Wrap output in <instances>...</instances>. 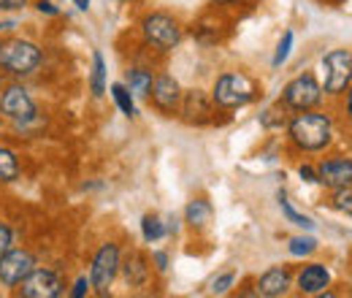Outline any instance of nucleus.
Listing matches in <instances>:
<instances>
[{
    "mask_svg": "<svg viewBox=\"0 0 352 298\" xmlns=\"http://www.w3.org/2000/svg\"><path fill=\"white\" fill-rule=\"evenodd\" d=\"M352 82V52L333 49L322 57V92L339 95Z\"/></svg>",
    "mask_w": 352,
    "mask_h": 298,
    "instance_id": "obj_10",
    "label": "nucleus"
},
{
    "mask_svg": "<svg viewBox=\"0 0 352 298\" xmlns=\"http://www.w3.org/2000/svg\"><path fill=\"white\" fill-rule=\"evenodd\" d=\"M347 111H350V114H352V89H350V92H347Z\"/></svg>",
    "mask_w": 352,
    "mask_h": 298,
    "instance_id": "obj_40",
    "label": "nucleus"
},
{
    "mask_svg": "<svg viewBox=\"0 0 352 298\" xmlns=\"http://www.w3.org/2000/svg\"><path fill=\"white\" fill-rule=\"evenodd\" d=\"M38 266V255L30 247H14L6 255H0V288L16 290V285Z\"/></svg>",
    "mask_w": 352,
    "mask_h": 298,
    "instance_id": "obj_8",
    "label": "nucleus"
},
{
    "mask_svg": "<svg viewBox=\"0 0 352 298\" xmlns=\"http://www.w3.org/2000/svg\"><path fill=\"white\" fill-rule=\"evenodd\" d=\"M279 209H282V214L287 217V222H293V225H298V228H304V231H311L314 228V222H311V217H307V214H301L293 204H290V198H287V193L285 190H279Z\"/></svg>",
    "mask_w": 352,
    "mask_h": 298,
    "instance_id": "obj_25",
    "label": "nucleus"
},
{
    "mask_svg": "<svg viewBox=\"0 0 352 298\" xmlns=\"http://www.w3.org/2000/svg\"><path fill=\"white\" fill-rule=\"evenodd\" d=\"M74 6H76V11H82V14H87L89 6H92V0H71Z\"/></svg>",
    "mask_w": 352,
    "mask_h": 298,
    "instance_id": "obj_37",
    "label": "nucleus"
},
{
    "mask_svg": "<svg viewBox=\"0 0 352 298\" xmlns=\"http://www.w3.org/2000/svg\"><path fill=\"white\" fill-rule=\"evenodd\" d=\"M212 204L206 201V198H192L190 204H187V209H184V222L192 228V231H204V228H209V222H212Z\"/></svg>",
    "mask_w": 352,
    "mask_h": 298,
    "instance_id": "obj_19",
    "label": "nucleus"
},
{
    "mask_svg": "<svg viewBox=\"0 0 352 298\" xmlns=\"http://www.w3.org/2000/svg\"><path fill=\"white\" fill-rule=\"evenodd\" d=\"M322 100V85L311 76V74H301L293 82H287L282 89V103L290 111H309L317 109Z\"/></svg>",
    "mask_w": 352,
    "mask_h": 298,
    "instance_id": "obj_9",
    "label": "nucleus"
},
{
    "mask_svg": "<svg viewBox=\"0 0 352 298\" xmlns=\"http://www.w3.org/2000/svg\"><path fill=\"white\" fill-rule=\"evenodd\" d=\"M3 123H6V120H3V114H0V130H3Z\"/></svg>",
    "mask_w": 352,
    "mask_h": 298,
    "instance_id": "obj_41",
    "label": "nucleus"
},
{
    "mask_svg": "<svg viewBox=\"0 0 352 298\" xmlns=\"http://www.w3.org/2000/svg\"><path fill=\"white\" fill-rule=\"evenodd\" d=\"M233 285H236V274H233V271H225V274H220V277L212 282L209 290H212L214 296H225V293H230Z\"/></svg>",
    "mask_w": 352,
    "mask_h": 298,
    "instance_id": "obj_31",
    "label": "nucleus"
},
{
    "mask_svg": "<svg viewBox=\"0 0 352 298\" xmlns=\"http://www.w3.org/2000/svg\"><path fill=\"white\" fill-rule=\"evenodd\" d=\"M16 247V228L8 220H0V255Z\"/></svg>",
    "mask_w": 352,
    "mask_h": 298,
    "instance_id": "obj_28",
    "label": "nucleus"
},
{
    "mask_svg": "<svg viewBox=\"0 0 352 298\" xmlns=\"http://www.w3.org/2000/svg\"><path fill=\"white\" fill-rule=\"evenodd\" d=\"M11 125V130L22 138H38V136H44V130H46V117H44V111L38 109L36 114H30V117H25V120H19V123H8Z\"/></svg>",
    "mask_w": 352,
    "mask_h": 298,
    "instance_id": "obj_21",
    "label": "nucleus"
},
{
    "mask_svg": "<svg viewBox=\"0 0 352 298\" xmlns=\"http://www.w3.org/2000/svg\"><path fill=\"white\" fill-rule=\"evenodd\" d=\"M179 114L187 125H209L217 114V103L212 98V92H204V89H187L182 95V106H179Z\"/></svg>",
    "mask_w": 352,
    "mask_h": 298,
    "instance_id": "obj_11",
    "label": "nucleus"
},
{
    "mask_svg": "<svg viewBox=\"0 0 352 298\" xmlns=\"http://www.w3.org/2000/svg\"><path fill=\"white\" fill-rule=\"evenodd\" d=\"M212 3H214V6H233L236 0H212Z\"/></svg>",
    "mask_w": 352,
    "mask_h": 298,
    "instance_id": "obj_39",
    "label": "nucleus"
},
{
    "mask_svg": "<svg viewBox=\"0 0 352 298\" xmlns=\"http://www.w3.org/2000/svg\"><path fill=\"white\" fill-rule=\"evenodd\" d=\"M314 250H317V239L311 236H293L287 244V253L293 257H309Z\"/></svg>",
    "mask_w": 352,
    "mask_h": 298,
    "instance_id": "obj_27",
    "label": "nucleus"
},
{
    "mask_svg": "<svg viewBox=\"0 0 352 298\" xmlns=\"http://www.w3.org/2000/svg\"><path fill=\"white\" fill-rule=\"evenodd\" d=\"M44 46L30 36H0V68L8 79H30L44 68Z\"/></svg>",
    "mask_w": 352,
    "mask_h": 298,
    "instance_id": "obj_1",
    "label": "nucleus"
},
{
    "mask_svg": "<svg viewBox=\"0 0 352 298\" xmlns=\"http://www.w3.org/2000/svg\"><path fill=\"white\" fill-rule=\"evenodd\" d=\"M331 136H333L331 117L320 114L314 109L296 111V117H290V123H287V138L301 152H320V149H325L331 144Z\"/></svg>",
    "mask_w": 352,
    "mask_h": 298,
    "instance_id": "obj_2",
    "label": "nucleus"
},
{
    "mask_svg": "<svg viewBox=\"0 0 352 298\" xmlns=\"http://www.w3.org/2000/svg\"><path fill=\"white\" fill-rule=\"evenodd\" d=\"M298 173H301V179L309 182V184H314V182H317V169H311V166H301Z\"/></svg>",
    "mask_w": 352,
    "mask_h": 298,
    "instance_id": "obj_36",
    "label": "nucleus"
},
{
    "mask_svg": "<svg viewBox=\"0 0 352 298\" xmlns=\"http://www.w3.org/2000/svg\"><path fill=\"white\" fill-rule=\"evenodd\" d=\"M152 85H155L152 68H146V65H131V68L125 71V87L131 89L135 100H138V98H149Z\"/></svg>",
    "mask_w": 352,
    "mask_h": 298,
    "instance_id": "obj_17",
    "label": "nucleus"
},
{
    "mask_svg": "<svg viewBox=\"0 0 352 298\" xmlns=\"http://www.w3.org/2000/svg\"><path fill=\"white\" fill-rule=\"evenodd\" d=\"M92 293V282H89V274H82V277H76L74 282H71V288H68V296L71 298H87Z\"/></svg>",
    "mask_w": 352,
    "mask_h": 298,
    "instance_id": "obj_30",
    "label": "nucleus"
},
{
    "mask_svg": "<svg viewBox=\"0 0 352 298\" xmlns=\"http://www.w3.org/2000/svg\"><path fill=\"white\" fill-rule=\"evenodd\" d=\"M41 106L33 98L30 87L25 85L22 79H8L3 89H0V114L6 123H19L30 114H36Z\"/></svg>",
    "mask_w": 352,
    "mask_h": 298,
    "instance_id": "obj_6",
    "label": "nucleus"
},
{
    "mask_svg": "<svg viewBox=\"0 0 352 298\" xmlns=\"http://www.w3.org/2000/svg\"><path fill=\"white\" fill-rule=\"evenodd\" d=\"M109 92H111V98H114V103H117V109L128 117V120H135L138 117V106H135V98H133V92L125 87V82H114V85H109Z\"/></svg>",
    "mask_w": 352,
    "mask_h": 298,
    "instance_id": "obj_22",
    "label": "nucleus"
},
{
    "mask_svg": "<svg viewBox=\"0 0 352 298\" xmlns=\"http://www.w3.org/2000/svg\"><path fill=\"white\" fill-rule=\"evenodd\" d=\"M333 206H336L339 212H344L352 217V184L333 190Z\"/></svg>",
    "mask_w": 352,
    "mask_h": 298,
    "instance_id": "obj_29",
    "label": "nucleus"
},
{
    "mask_svg": "<svg viewBox=\"0 0 352 298\" xmlns=\"http://www.w3.org/2000/svg\"><path fill=\"white\" fill-rule=\"evenodd\" d=\"M141 236H144L146 244H155V242H160V239L168 236V228H166V222L157 214H144V220H141Z\"/></svg>",
    "mask_w": 352,
    "mask_h": 298,
    "instance_id": "obj_24",
    "label": "nucleus"
},
{
    "mask_svg": "<svg viewBox=\"0 0 352 298\" xmlns=\"http://www.w3.org/2000/svg\"><path fill=\"white\" fill-rule=\"evenodd\" d=\"M106 89H109V85H106V57L100 49H95L92 52V68H89V92H92V98H103Z\"/></svg>",
    "mask_w": 352,
    "mask_h": 298,
    "instance_id": "obj_20",
    "label": "nucleus"
},
{
    "mask_svg": "<svg viewBox=\"0 0 352 298\" xmlns=\"http://www.w3.org/2000/svg\"><path fill=\"white\" fill-rule=\"evenodd\" d=\"M138 28H141L144 43H146L152 52H157V54L174 52L176 46L182 43V39H184L182 22H179L176 17H171V14H166V11H152V14H146Z\"/></svg>",
    "mask_w": 352,
    "mask_h": 298,
    "instance_id": "obj_4",
    "label": "nucleus"
},
{
    "mask_svg": "<svg viewBox=\"0 0 352 298\" xmlns=\"http://www.w3.org/2000/svg\"><path fill=\"white\" fill-rule=\"evenodd\" d=\"M296 285H298V293H304V296H320L331 285V271L322 263H309L298 271Z\"/></svg>",
    "mask_w": 352,
    "mask_h": 298,
    "instance_id": "obj_16",
    "label": "nucleus"
},
{
    "mask_svg": "<svg viewBox=\"0 0 352 298\" xmlns=\"http://www.w3.org/2000/svg\"><path fill=\"white\" fill-rule=\"evenodd\" d=\"M120 274L125 279L128 288H146L152 279V260L144 253H128L120 263Z\"/></svg>",
    "mask_w": 352,
    "mask_h": 298,
    "instance_id": "obj_14",
    "label": "nucleus"
},
{
    "mask_svg": "<svg viewBox=\"0 0 352 298\" xmlns=\"http://www.w3.org/2000/svg\"><path fill=\"white\" fill-rule=\"evenodd\" d=\"M261 95V87L255 79H250L247 74L239 71H225L217 76V82L212 87V98L217 103V109L233 111V109H244L250 103H255Z\"/></svg>",
    "mask_w": 352,
    "mask_h": 298,
    "instance_id": "obj_3",
    "label": "nucleus"
},
{
    "mask_svg": "<svg viewBox=\"0 0 352 298\" xmlns=\"http://www.w3.org/2000/svg\"><path fill=\"white\" fill-rule=\"evenodd\" d=\"M120 263H122V250L117 242H103L95 255L89 260V282L95 296H109L114 279L120 277Z\"/></svg>",
    "mask_w": 352,
    "mask_h": 298,
    "instance_id": "obj_5",
    "label": "nucleus"
},
{
    "mask_svg": "<svg viewBox=\"0 0 352 298\" xmlns=\"http://www.w3.org/2000/svg\"><path fill=\"white\" fill-rule=\"evenodd\" d=\"M22 28L19 14H0V36H14Z\"/></svg>",
    "mask_w": 352,
    "mask_h": 298,
    "instance_id": "obj_33",
    "label": "nucleus"
},
{
    "mask_svg": "<svg viewBox=\"0 0 352 298\" xmlns=\"http://www.w3.org/2000/svg\"><path fill=\"white\" fill-rule=\"evenodd\" d=\"M65 277L63 271L52 268V266H36L19 285H16V296L22 298H60L65 293Z\"/></svg>",
    "mask_w": 352,
    "mask_h": 298,
    "instance_id": "obj_7",
    "label": "nucleus"
},
{
    "mask_svg": "<svg viewBox=\"0 0 352 298\" xmlns=\"http://www.w3.org/2000/svg\"><path fill=\"white\" fill-rule=\"evenodd\" d=\"M182 95H184V89H182V85L176 82L174 76H171V74H160V76H155L149 100H152V106H155L163 117H174V114H179Z\"/></svg>",
    "mask_w": 352,
    "mask_h": 298,
    "instance_id": "obj_12",
    "label": "nucleus"
},
{
    "mask_svg": "<svg viewBox=\"0 0 352 298\" xmlns=\"http://www.w3.org/2000/svg\"><path fill=\"white\" fill-rule=\"evenodd\" d=\"M6 82H8V74L0 68V89H3V85H6Z\"/></svg>",
    "mask_w": 352,
    "mask_h": 298,
    "instance_id": "obj_38",
    "label": "nucleus"
},
{
    "mask_svg": "<svg viewBox=\"0 0 352 298\" xmlns=\"http://www.w3.org/2000/svg\"><path fill=\"white\" fill-rule=\"evenodd\" d=\"M317 182L331 187V190H339V187H347L352 184V160L350 158H331V160H322L317 166Z\"/></svg>",
    "mask_w": 352,
    "mask_h": 298,
    "instance_id": "obj_15",
    "label": "nucleus"
},
{
    "mask_svg": "<svg viewBox=\"0 0 352 298\" xmlns=\"http://www.w3.org/2000/svg\"><path fill=\"white\" fill-rule=\"evenodd\" d=\"M290 282H293V274L287 266H271L268 271H263L255 282V296L263 298H279L290 290Z\"/></svg>",
    "mask_w": 352,
    "mask_h": 298,
    "instance_id": "obj_13",
    "label": "nucleus"
},
{
    "mask_svg": "<svg viewBox=\"0 0 352 298\" xmlns=\"http://www.w3.org/2000/svg\"><path fill=\"white\" fill-rule=\"evenodd\" d=\"M149 260H152V268H155L157 274H166V271H168V263H171V257H168V253H166V250H155Z\"/></svg>",
    "mask_w": 352,
    "mask_h": 298,
    "instance_id": "obj_35",
    "label": "nucleus"
},
{
    "mask_svg": "<svg viewBox=\"0 0 352 298\" xmlns=\"http://www.w3.org/2000/svg\"><path fill=\"white\" fill-rule=\"evenodd\" d=\"M22 176V160L19 152L11 144L0 141V184H14Z\"/></svg>",
    "mask_w": 352,
    "mask_h": 298,
    "instance_id": "obj_18",
    "label": "nucleus"
},
{
    "mask_svg": "<svg viewBox=\"0 0 352 298\" xmlns=\"http://www.w3.org/2000/svg\"><path fill=\"white\" fill-rule=\"evenodd\" d=\"M287 123H290V109H287L282 100L261 111V125H263L265 130H282V128H287Z\"/></svg>",
    "mask_w": 352,
    "mask_h": 298,
    "instance_id": "obj_23",
    "label": "nucleus"
},
{
    "mask_svg": "<svg viewBox=\"0 0 352 298\" xmlns=\"http://www.w3.org/2000/svg\"><path fill=\"white\" fill-rule=\"evenodd\" d=\"M114 3H131V0H114Z\"/></svg>",
    "mask_w": 352,
    "mask_h": 298,
    "instance_id": "obj_42",
    "label": "nucleus"
},
{
    "mask_svg": "<svg viewBox=\"0 0 352 298\" xmlns=\"http://www.w3.org/2000/svg\"><path fill=\"white\" fill-rule=\"evenodd\" d=\"M293 41H296L293 30H285V36H282V39H279V43H276L274 60H271V65H274V68H282V65L287 63V57H290V52H293Z\"/></svg>",
    "mask_w": 352,
    "mask_h": 298,
    "instance_id": "obj_26",
    "label": "nucleus"
},
{
    "mask_svg": "<svg viewBox=\"0 0 352 298\" xmlns=\"http://www.w3.org/2000/svg\"><path fill=\"white\" fill-rule=\"evenodd\" d=\"M25 8H33V0H0V14H22Z\"/></svg>",
    "mask_w": 352,
    "mask_h": 298,
    "instance_id": "obj_34",
    "label": "nucleus"
},
{
    "mask_svg": "<svg viewBox=\"0 0 352 298\" xmlns=\"http://www.w3.org/2000/svg\"><path fill=\"white\" fill-rule=\"evenodd\" d=\"M33 8L46 17V19H57V17H63V8L54 3V0H33Z\"/></svg>",
    "mask_w": 352,
    "mask_h": 298,
    "instance_id": "obj_32",
    "label": "nucleus"
}]
</instances>
